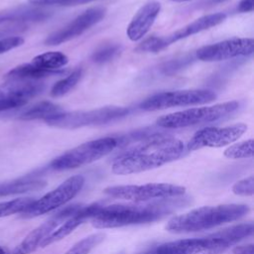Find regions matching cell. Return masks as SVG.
I'll return each mask as SVG.
<instances>
[{
	"label": "cell",
	"mask_w": 254,
	"mask_h": 254,
	"mask_svg": "<svg viewBox=\"0 0 254 254\" xmlns=\"http://www.w3.org/2000/svg\"><path fill=\"white\" fill-rule=\"evenodd\" d=\"M65 70H45L33 65L31 63L23 64L14 67L6 73V77L9 79H26V80H38L43 77L62 75Z\"/></svg>",
	"instance_id": "obj_20"
},
{
	"label": "cell",
	"mask_w": 254,
	"mask_h": 254,
	"mask_svg": "<svg viewBox=\"0 0 254 254\" xmlns=\"http://www.w3.org/2000/svg\"><path fill=\"white\" fill-rule=\"evenodd\" d=\"M68 63V58L61 52H47L36 56L31 64L45 70H58Z\"/></svg>",
	"instance_id": "obj_23"
},
{
	"label": "cell",
	"mask_w": 254,
	"mask_h": 254,
	"mask_svg": "<svg viewBox=\"0 0 254 254\" xmlns=\"http://www.w3.org/2000/svg\"><path fill=\"white\" fill-rule=\"evenodd\" d=\"M233 254H254V246L253 244L246 245H238L232 249Z\"/></svg>",
	"instance_id": "obj_34"
},
{
	"label": "cell",
	"mask_w": 254,
	"mask_h": 254,
	"mask_svg": "<svg viewBox=\"0 0 254 254\" xmlns=\"http://www.w3.org/2000/svg\"><path fill=\"white\" fill-rule=\"evenodd\" d=\"M62 111H63V109L59 105H57L51 101H41V102L31 106L27 110H25L19 116V118L22 120L42 119V120L46 121L50 117H52Z\"/></svg>",
	"instance_id": "obj_22"
},
{
	"label": "cell",
	"mask_w": 254,
	"mask_h": 254,
	"mask_svg": "<svg viewBox=\"0 0 254 254\" xmlns=\"http://www.w3.org/2000/svg\"><path fill=\"white\" fill-rule=\"evenodd\" d=\"M96 0H29L31 4L39 5V6H74L80 5L88 2H92Z\"/></svg>",
	"instance_id": "obj_30"
},
{
	"label": "cell",
	"mask_w": 254,
	"mask_h": 254,
	"mask_svg": "<svg viewBox=\"0 0 254 254\" xmlns=\"http://www.w3.org/2000/svg\"><path fill=\"white\" fill-rule=\"evenodd\" d=\"M28 101L23 99H17V98H11V97H0V112L22 107Z\"/></svg>",
	"instance_id": "obj_32"
},
{
	"label": "cell",
	"mask_w": 254,
	"mask_h": 254,
	"mask_svg": "<svg viewBox=\"0 0 254 254\" xmlns=\"http://www.w3.org/2000/svg\"><path fill=\"white\" fill-rule=\"evenodd\" d=\"M225 1H228V0H208L207 4L214 5V4H219V3H222V2H225Z\"/></svg>",
	"instance_id": "obj_35"
},
{
	"label": "cell",
	"mask_w": 254,
	"mask_h": 254,
	"mask_svg": "<svg viewBox=\"0 0 254 254\" xmlns=\"http://www.w3.org/2000/svg\"><path fill=\"white\" fill-rule=\"evenodd\" d=\"M0 254H9V253H8V251L5 248L0 246Z\"/></svg>",
	"instance_id": "obj_36"
},
{
	"label": "cell",
	"mask_w": 254,
	"mask_h": 254,
	"mask_svg": "<svg viewBox=\"0 0 254 254\" xmlns=\"http://www.w3.org/2000/svg\"><path fill=\"white\" fill-rule=\"evenodd\" d=\"M186 189L171 184L150 183L146 185L112 186L103 190V192L111 197L130 200L132 202H144L154 199L184 195Z\"/></svg>",
	"instance_id": "obj_8"
},
{
	"label": "cell",
	"mask_w": 254,
	"mask_h": 254,
	"mask_svg": "<svg viewBox=\"0 0 254 254\" xmlns=\"http://www.w3.org/2000/svg\"><path fill=\"white\" fill-rule=\"evenodd\" d=\"M216 93L208 89H184L164 91L153 94L143 100L139 107L145 111H155L178 106L205 104L213 101Z\"/></svg>",
	"instance_id": "obj_10"
},
{
	"label": "cell",
	"mask_w": 254,
	"mask_h": 254,
	"mask_svg": "<svg viewBox=\"0 0 254 254\" xmlns=\"http://www.w3.org/2000/svg\"><path fill=\"white\" fill-rule=\"evenodd\" d=\"M173 1H176V2H186V1H191V0H173Z\"/></svg>",
	"instance_id": "obj_37"
},
{
	"label": "cell",
	"mask_w": 254,
	"mask_h": 254,
	"mask_svg": "<svg viewBox=\"0 0 254 254\" xmlns=\"http://www.w3.org/2000/svg\"><path fill=\"white\" fill-rule=\"evenodd\" d=\"M82 75V68L77 67L71 71L66 77L59 80L54 84L51 89V95L53 97H60L68 93L80 80Z\"/></svg>",
	"instance_id": "obj_24"
},
{
	"label": "cell",
	"mask_w": 254,
	"mask_h": 254,
	"mask_svg": "<svg viewBox=\"0 0 254 254\" xmlns=\"http://www.w3.org/2000/svg\"><path fill=\"white\" fill-rule=\"evenodd\" d=\"M34 197H20L7 201L0 202V218L6 217L15 213H22L26 210L33 202Z\"/></svg>",
	"instance_id": "obj_26"
},
{
	"label": "cell",
	"mask_w": 254,
	"mask_h": 254,
	"mask_svg": "<svg viewBox=\"0 0 254 254\" xmlns=\"http://www.w3.org/2000/svg\"><path fill=\"white\" fill-rule=\"evenodd\" d=\"M84 183L85 179L81 175L69 177L41 198L35 199V201L22 212L21 216L23 218H33L64 205L81 190Z\"/></svg>",
	"instance_id": "obj_9"
},
{
	"label": "cell",
	"mask_w": 254,
	"mask_h": 254,
	"mask_svg": "<svg viewBox=\"0 0 254 254\" xmlns=\"http://www.w3.org/2000/svg\"><path fill=\"white\" fill-rule=\"evenodd\" d=\"M45 86L37 80L11 79L10 82L0 87V97H11L28 101L30 98L40 94Z\"/></svg>",
	"instance_id": "obj_18"
},
{
	"label": "cell",
	"mask_w": 254,
	"mask_h": 254,
	"mask_svg": "<svg viewBox=\"0 0 254 254\" xmlns=\"http://www.w3.org/2000/svg\"><path fill=\"white\" fill-rule=\"evenodd\" d=\"M119 254H123V253H119Z\"/></svg>",
	"instance_id": "obj_38"
},
{
	"label": "cell",
	"mask_w": 254,
	"mask_h": 254,
	"mask_svg": "<svg viewBox=\"0 0 254 254\" xmlns=\"http://www.w3.org/2000/svg\"><path fill=\"white\" fill-rule=\"evenodd\" d=\"M104 238L105 234L102 232L90 234L73 244L64 254H89V252L101 243Z\"/></svg>",
	"instance_id": "obj_25"
},
{
	"label": "cell",
	"mask_w": 254,
	"mask_h": 254,
	"mask_svg": "<svg viewBox=\"0 0 254 254\" xmlns=\"http://www.w3.org/2000/svg\"><path fill=\"white\" fill-rule=\"evenodd\" d=\"M253 223H242L205 237L180 239L152 246L141 254H222L232 245L253 234Z\"/></svg>",
	"instance_id": "obj_3"
},
{
	"label": "cell",
	"mask_w": 254,
	"mask_h": 254,
	"mask_svg": "<svg viewBox=\"0 0 254 254\" xmlns=\"http://www.w3.org/2000/svg\"><path fill=\"white\" fill-rule=\"evenodd\" d=\"M254 8V0H241L237 6V11L240 13L252 12Z\"/></svg>",
	"instance_id": "obj_33"
},
{
	"label": "cell",
	"mask_w": 254,
	"mask_h": 254,
	"mask_svg": "<svg viewBox=\"0 0 254 254\" xmlns=\"http://www.w3.org/2000/svg\"><path fill=\"white\" fill-rule=\"evenodd\" d=\"M117 148V139L103 137L80 144L54 159L50 167L55 171L76 169L93 163Z\"/></svg>",
	"instance_id": "obj_7"
},
{
	"label": "cell",
	"mask_w": 254,
	"mask_h": 254,
	"mask_svg": "<svg viewBox=\"0 0 254 254\" xmlns=\"http://www.w3.org/2000/svg\"><path fill=\"white\" fill-rule=\"evenodd\" d=\"M226 18V14L222 12L213 13L204 15L191 23L186 25L185 27L181 28L180 30L174 32L173 34L167 36V37H156L152 36L149 40V50L151 53H158L168 46L172 45L173 43H176L180 40L186 39L190 36L195 35L197 33H200L204 30H207L211 27H214L220 23H222Z\"/></svg>",
	"instance_id": "obj_14"
},
{
	"label": "cell",
	"mask_w": 254,
	"mask_h": 254,
	"mask_svg": "<svg viewBox=\"0 0 254 254\" xmlns=\"http://www.w3.org/2000/svg\"><path fill=\"white\" fill-rule=\"evenodd\" d=\"M81 204L72 203L66 205L56 213L40 226L32 230L23 241L14 249L13 254H30L41 247L42 242L48 238L62 223H64L72 213H74Z\"/></svg>",
	"instance_id": "obj_13"
},
{
	"label": "cell",
	"mask_w": 254,
	"mask_h": 254,
	"mask_svg": "<svg viewBox=\"0 0 254 254\" xmlns=\"http://www.w3.org/2000/svg\"><path fill=\"white\" fill-rule=\"evenodd\" d=\"M131 112L130 107L105 106L88 111H62L45 122L51 126L63 129H76L84 126L102 125L126 117Z\"/></svg>",
	"instance_id": "obj_6"
},
{
	"label": "cell",
	"mask_w": 254,
	"mask_h": 254,
	"mask_svg": "<svg viewBox=\"0 0 254 254\" xmlns=\"http://www.w3.org/2000/svg\"><path fill=\"white\" fill-rule=\"evenodd\" d=\"M247 130V125L237 123L224 127L206 126L196 131L189 141L186 150L195 151L204 147L220 148L238 140Z\"/></svg>",
	"instance_id": "obj_11"
},
{
	"label": "cell",
	"mask_w": 254,
	"mask_h": 254,
	"mask_svg": "<svg viewBox=\"0 0 254 254\" xmlns=\"http://www.w3.org/2000/svg\"><path fill=\"white\" fill-rule=\"evenodd\" d=\"M120 51L121 47L117 44L104 45L93 52L91 55V60L95 64H104L117 57Z\"/></svg>",
	"instance_id": "obj_28"
},
{
	"label": "cell",
	"mask_w": 254,
	"mask_h": 254,
	"mask_svg": "<svg viewBox=\"0 0 254 254\" xmlns=\"http://www.w3.org/2000/svg\"><path fill=\"white\" fill-rule=\"evenodd\" d=\"M161 11V4L158 1L148 2L142 6L129 23L126 34L132 42H138L150 31Z\"/></svg>",
	"instance_id": "obj_17"
},
{
	"label": "cell",
	"mask_w": 254,
	"mask_h": 254,
	"mask_svg": "<svg viewBox=\"0 0 254 254\" xmlns=\"http://www.w3.org/2000/svg\"><path fill=\"white\" fill-rule=\"evenodd\" d=\"M185 152L186 146L181 140L160 132L118 155L111 170L116 175L137 174L176 161Z\"/></svg>",
	"instance_id": "obj_2"
},
{
	"label": "cell",
	"mask_w": 254,
	"mask_h": 254,
	"mask_svg": "<svg viewBox=\"0 0 254 254\" xmlns=\"http://www.w3.org/2000/svg\"><path fill=\"white\" fill-rule=\"evenodd\" d=\"M233 193L242 196H251L254 193V177L251 175L236 182L232 187Z\"/></svg>",
	"instance_id": "obj_29"
},
{
	"label": "cell",
	"mask_w": 254,
	"mask_h": 254,
	"mask_svg": "<svg viewBox=\"0 0 254 254\" xmlns=\"http://www.w3.org/2000/svg\"><path fill=\"white\" fill-rule=\"evenodd\" d=\"M239 106V101L232 100L211 106L195 107L161 116L156 122L159 127L164 129H179L208 124L229 117L238 110Z\"/></svg>",
	"instance_id": "obj_5"
},
{
	"label": "cell",
	"mask_w": 254,
	"mask_h": 254,
	"mask_svg": "<svg viewBox=\"0 0 254 254\" xmlns=\"http://www.w3.org/2000/svg\"><path fill=\"white\" fill-rule=\"evenodd\" d=\"M46 185V182L40 179L32 177L21 178L12 182L0 184V196H7L11 194H19L44 189Z\"/></svg>",
	"instance_id": "obj_19"
},
{
	"label": "cell",
	"mask_w": 254,
	"mask_h": 254,
	"mask_svg": "<svg viewBox=\"0 0 254 254\" xmlns=\"http://www.w3.org/2000/svg\"><path fill=\"white\" fill-rule=\"evenodd\" d=\"M52 13L50 11L40 9H17L0 13V24L2 23H26L44 21Z\"/></svg>",
	"instance_id": "obj_21"
},
{
	"label": "cell",
	"mask_w": 254,
	"mask_h": 254,
	"mask_svg": "<svg viewBox=\"0 0 254 254\" xmlns=\"http://www.w3.org/2000/svg\"><path fill=\"white\" fill-rule=\"evenodd\" d=\"M228 159H246L253 157V140H245L233 145H230L223 153Z\"/></svg>",
	"instance_id": "obj_27"
},
{
	"label": "cell",
	"mask_w": 254,
	"mask_h": 254,
	"mask_svg": "<svg viewBox=\"0 0 254 254\" xmlns=\"http://www.w3.org/2000/svg\"><path fill=\"white\" fill-rule=\"evenodd\" d=\"M252 38H232L203 46L196 51V58L202 62H220L253 54Z\"/></svg>",
	"instance_id": "obj_12"
},
{
	"label": "cell",
	"mask_w": 254,
	"mask_h": 254,
	"mask_svg": "<svg viewBox=\"0 0 254 254\" xmlns=\"http://www.w3.org/2000/svg\"><path fill=\"white\" fill-rule=\"evenodd\" d=\"M103 204L99 202H94L88 205H80V207L72 213L64 223H62L48 238H46L41 247H46L54 242H57L67 235H69L75 228L82 224L87 219H91L101 208Z\"/></svg>",
	"instance_id": "obj_16"
},
{
	"label": "cell",
	"mask_w": 254,
	"mask_h": 254,
	"mask_svg": "<svg viewBox=\"0 0 254 254\" xmlns=\"http://www.w3.org/2000/svg\"><path fill=\"white\" fill-rule=\"evenodd\" d=\"M190 201V196L180 195L144 202L103 204L91 218V223L93 227L100 229L149 223L176 212Z\"/></svg>",
	"instance_id": "obj_1"
},
{
	"label": "cell",
	"mask_w": 254,
	"mask_h": 254,
	"mask_svg": "<svg viewBox=\"0 0 254 254\" xmlns=\"http://www.w3.org/2000/svg\"><path fill=\"white\" fill-rule=\"evenodd\" d=\"M246 204L228 203L201 206L171 218L166 229L172 233H190L207 230L235 221L249 212Z\"/></svg>",
	"instance_id": "obj_4"
},
{
	"label": "cell",
	"mask_w": 254,
	"mask_h": 254,
	"mask_svg": "<svg viewBox=\"0 0 254 254\" xmlns=\"http://www.w3.org/2000/svg\"><path fill=\"white\" fill-rule=\"evenodd\" d=\"M23 44H24V39L19 36L8 37L5 39H2V40H0V55L6 53L8 51H11L15 48H18Z\"/></svg>",
	"instance_id": "obj_31"
},
{
	"label": "cell",
	"mask_w": 254,
	"mask_h": 254,
	"mask_svg": "<svg viewBox=\"0 0 254 254\" xmlns=\"http://www.w3.org/2000/svg\"><path fill=\"white\" fill-rule=\"evenodd\" d=\"M106 14V9L102 7H92L74 18L64 28L51 34L45 41L46 45L56 46L74 39L84 33L93 25L100 22Z\"/></svg>",
	"instance_id": "obj_15"
}]
</instances>
